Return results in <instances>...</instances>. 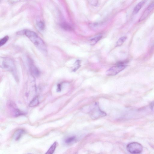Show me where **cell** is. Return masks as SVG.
Here are the masks:
<instances>
[{
    "mask_svg": "<svg viewBox=\"0 0 154 154\" xmlns=\"http://www.w3.org/2000/svg\"><path fill=\"white\" fill-rule=\"evenodd\" d=\"M24 33L39 50L44 53H47V48L45 43L36 33L27 30L25 31Z\"/></svg>",
    "mask_w": 154,
    "mask_h": 154,
    "instance_id": "6da1fadb",
    "label": "cell"
},
{
    "mask_svg": "<svg viewBox=\"0 0 154 154\" xmlns=\"http://www.w3.org/2000/svg\"><path fill=\"white\" fill-rule=\"evenodd\" d=\"M127 63L126 62H122L118 63L107 71L106 75L108 76L116 75L126 68L127 66Z\"/></svg>",
    "mask_w": 154,
    "mask_h": 154,
    "instance_id": "7a4b0ae2",
    "label": "cell"
},
{
    "mask_svg": "<svg viewBox=\"0 0 154 154\" xmlns=\"http://www.w3.org/2000/svg\"><path fill=\"white\" fill-rule=\"evenodd\" d=\"M0 66L1 68L9 72H13L15 69L14 61L8 58H2L0 59Z\"/></svg>",
    "mask_w": 154,
    "mask_h": 154,
    "instance_id": "3957f363",
    "label": "cell"
},
{
    "mask_svg": "<svg viewBox=\"0 0 154 154\" xmlns=\"http://www.w3.org/2000/svg\"><path fill=\"white\" fill-rule=\"evenodd\" d=\"M90 115L92 119L93 120L105 116L106 114L100 109L98 103H96L91 108Z\"/></svg>",
    "mask_w": 154,
    "mask_h": 154,
    "instance_id": "277c9868",
    "label": "cell"
},
{
    "mask_svg": "<svg viewBox=\"0 0 154 154\" xmlns=\"http://www.w3.org/2000/svg\"><path fill=\"white\" fill-rule=\"evenodd\" d=\"M127 150L133 154H139L141 153L143 147L140 144L136 142H132L128 144L126 147Z\"/></svg>",
    "mask_w": 154,
    "mask_h": 154,
    "instance_id": "5b68a950",
    "label": "cell"
},
{
    "mask_svg": "<svg viewBox=\"0 0 154 154\" xmlns=\"http://www.w3.org/2000/svg\"><path fill=\"white\" fill-rule=\"evenodd\" d=\"M154 9V1L152 2L146 9L139 19V21H143L148 16Z\"/></svg>",
    "mask_w": 154,
    "mask_h": 154,
    "instance_id": "8992f818",
    "label": "cell"
},
{
    "mask_svg": "<svg viewBox=\"0 0 154 154\" xmlns=\"http://www.w3.org/2000/svg\"><path fill=\"white\" fill-rule=\"evenodd\" d=\"M9 105L15 116L17 117L24 115L25 114L23 112L20 111L17 108L16 105L14 103L10 102L9 103Z\"/></svg>",
    "mask_w": 154,
    "mask_h": 154,
    "instance_id": "52a82bcc",
    "label": "cell"
},
{
    "mask_svg": "<svg viewBox=\"0 0 154 154\" xmlns=\"http://www.w3.org/2000/svg\"><path fill=\"white\" fill-rule=\"evenodd\" d=\"M25 133V131L23 129L17 130L15 132L14 135V139L16 141L19 140Z\"/></svg>",
    "mask_w": 154,
    "mask_h": 154,
    "instance_id": "ba28073f",
    "label": "cell"
},
{
    "mask_svg": "<svg viewBox=\"0 0 154 154\" xmlns=\"http://www.w3.org/2000/svg\"><path fill=\"white\" fill-rule=\"evenodd\" d=\"M30 70L32 74L34 76L38 77L40 75V72L38 69L33 64H31Z\"/></svg>",
    "mask_w": 154,
    "mask_h": 154,
    "instance_id": "9c48e42d",
    "label": "cell"
},
{
    "mask_svg": "<svg viewBox=\"0 0 154 154\" xmlns=\"http://www.w3.org/2000/svg\"><path fill=\"white\" fill-rule=\"evenodd\" d=\"M146 1H142L136 5L134 9V14H135L137 13L145 4Z\"/></svg>",
    "mask_w": 154,
    "mask_h": 154,
    "instance_id": "30bf717a",
    "label": "cell"
},
{
    "mask_svg": "<svg viewBox=\"0 0 154 154\" xmlns=\"http://www.w3.org/2000/svg\"><path fill=\"white\" fill-rule=\"evenodd\" d=\"M77 138L75 136H71L66 139L65 140L64 142L66 144L70 145L75 142Z\"/></svg>",
    "mask_w": 154,
    "mask_h": 154,
    "instance_id": "8fae6325",
    "label": "cell"
},
{
    "mask_svg": "<svg viewBox=\"0 0 154 154\" xmlns=\"http://www.w3.org/2000/svg\"><path fill=\"white\" fill-rule=\"evenodd\" d=\"M39 104V98L38 96L35 97L30 102L29 106L30 107H33L37 106Z\"/></svg>",
    "mask_w": 154,
    "mask_h": 154,
    "instance_id": "7c38bea8",
    "label": "cell"
},
{
    "mask_svg": "<svg viewBox=\"0 0 154 154\" xmlns=\"http://www.w3.org/2000/svg\"><path fill=\"white\" fill-rule=\"evenodd\" d=\"M57 145V142H54L45 154H53L55 150Z\"/></svg>",
    "mask_w": 154,
    "mask_h": 154,
    "instance_id": "4fadbf2b",
    "label": "cell"
},
{
    "mask_svg": "<svg viewBox=\"0 0 154 154\" xmlns=\"http://www.w3.org/2000/svg\"><path fill=\"white\" fill-rule=\"evenodd\" d=\"M127 39L126 36H123L120 38L116 43L117 47L121 46Z\"/></svg>",
    "mask_w": 154,
    "mask_h": 154,
    "instance_id": "5bb4252c",
    "label": "cell"
},
{
    "mask_svg": "<svg viewBox=\"0 0 154 154\" xmlns=\"http://www.w3.org/2000/svg\"><path fill=\"white\" fill-rule=\"evenodd\" d=\"M102 36H99L91 39L90 40L91 44L92 45H94L99 42L102 38Z\"/></svg>",
    "mask_w": 154,
    "mask_h": 154,
    "instance_id": "9a60e30c",
    "label": "cell"
},
{
    "mask_svg": "<svg viewBox=\"0 0 154 154\" xmlns=\"http://www.w3.org/2000/svg\"><path fill=\"white\" fill-rule=\"evenodd\" d=\"M61 26L62 28L66 30L71 31L73 30L72 27L67 23H63L62 24Z\"/></svg>",
    "mask_w": 154,
    "mask_h": 154,
    "instance_id": "2e32d148",
    "label": "cell"
},
{
    "mask_svg": "<svg viewBox=\"0 0 154 154\" xmlns=\"http://www.w3.org/2000/svg\"><path fill=\"white\" fill-rule=\"evenodd\" d=\"M9 39V37L7 36L1 39L0 40V46L2 47L4 46L8 41Z\"/></svg>",
    "mask_w": 154,
    "mask_h": 154,
    "instance_id": "e0dca14e",
    "label": "cell"
},
{
    "mask_svg": "<svg viewBox=\"0 0 154 154\" xmlns=\"http://www.w3.org/2000/svg\"><path fill=\"white\" fill-rule=\"evenodd\" d=\"M37 25L39 28L41 30H43L45 28V24L41 20H39L37 23Z\"/></svg>",
    "mask_w": 154,
    "mask_h": 154,
    "instance_id": "ac0fdd59",
    "label": "cell"
},
{
    "mask_svg": "<svg viewBox=\"0 0 154 154\" xmlns=\"http://www.w3.org/2000/svg\"><path fill=\"white\" fill-rule=\"evenodd\" d=\"M75 68L74 69L73 71H76L80 67V61L77 60L75 63Z\"/></svg>",
    "mask_w": 154,
    "mask_h": 154,
    "instance_id": "d6986e66",
    "label": "cell"
},
{
    "mask_svg": "<svg viewBox=\"0 0 154 154\" xmlns=\"http://www.w3.org/2000/svg\"><path fill=\"white\" fill-rule=\"evenodd\" d=\"M150 109H153L154 107V101L151 102L150 104Z\"/></svg>",
    "mask_w": 154,
    "mask_h": 154,
    "instance_id": "ffe728a7",
    "label": "cell"
},
{
    "mask_svg": "<svg viewBox=\"0 0 154 154\" xmlns=\"http://www.w3.org/2000/svg\"><path fill=\"white\" fill-rule=\"evenodd\" d=\"M61 90V85H58V92L60 91Z\"/></svg>",
    "mask_w": 154,
    "mask_h": 154,
    "instance_id": "44dd1931",
    "label": "cell"
}]
</instances>
